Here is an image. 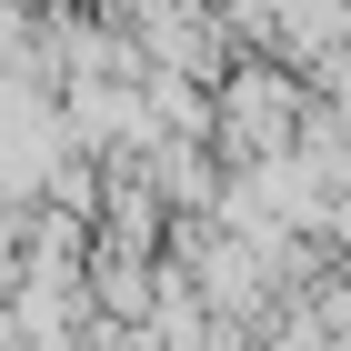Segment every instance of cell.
Wrapping results in <instances>:
<instances>
[{"mask_svg":"<svg viewBox=\"0 0 351 351\" xmlns=\"http://www.w3.org/2000/svg\"><path fill=\"white\" fill-rule=\"evenodd\" d=\"M281 101H291L281 81H261V71H241V90H231V141H241V151H261V141H281Z\"/></svg>","mask_w":351,"mask_h":351,"instance_id":"1","label":"cell"}]
</instances>
